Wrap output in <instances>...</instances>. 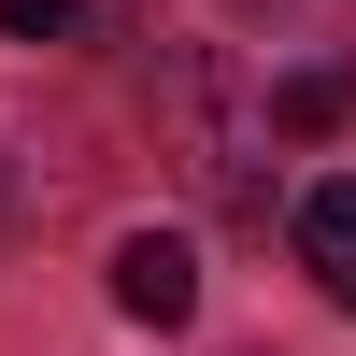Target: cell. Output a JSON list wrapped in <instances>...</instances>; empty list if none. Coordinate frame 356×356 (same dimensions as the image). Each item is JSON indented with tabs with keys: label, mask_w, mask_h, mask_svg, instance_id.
Masks as SVG:
<instances>
[{
	"label": "cell",
	"mask_w": 356,
	"mask_h": 356,
	"mask_svg": "<svg viewBox=\"0 0 356 356\" xmlns=\"http://www.w3.org/2000/svg\"><path fill=\"white\" fill-rule=\"evenodd\" d=\"M285 228H300V271H314V285H328V300L356 314V171L300 186V214H285Z\"/></svg>",
	"instance_id": "7a4b0ae2"
},
{
	"label": "cell",
	"mask_w": 356,
	"mask_h": 356,
	"mask_svg": "<svg viewBox=\"0 0 356 356\" xmlns=\"http://www.w3.org/2000/svg\"><path fill=\"white\" fill-rule=\"evenodd\" d=\"M114 314H129V328H186L200 314V243L186 228H129V243H114Z\"/></svg>",
	"instance_id": "6da1fadb"
},
{
	"label": "cell",
	"mask_w": 356,
	"mask_h": 356,
	"mask_svg": "<svg viewBox=\"0 0 356 356\" xmlns=\"http://www.w3.org/2000/svg\"><path fill=\"white\" fill-rule=\"evenodd\" d=\"M57 29H86V0H0V43H57Z\"/></svg>",
	"instance_id": "277c9868"
},
{
	"label": "cell",
	"mask_w": 356,
	"mask_h": 356,
	"mask_svg": "<svg viewBox=\"0 0 356 356\" xmlns=\"http://www.w3.org/2000/svg\"><path fill=\"white\" fill-rule=\"evenodd\" d=\"M257 114H271L285 143H328V129H356V72H342V57H314V72H285Z\"/></svg>",
	"instance_id": "3957f363"
}]
</instances>
